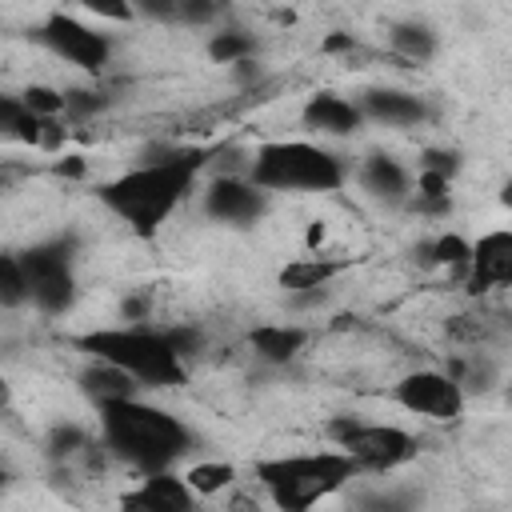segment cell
I'll use <instances>...</instances> for the list:
<instances>
[{"label": "cell", "mask_w": 512, "mask_h": 512, "mask_svg": "<svg viewBox=\"0 0 512 512\" xmlns=\"http://www.w3.org/2000/svg\"><path fill=\"white\" fill-rule=\"evenodd\" d=\"M24 300H32V288H28V272L20 256H0V304L20 308Z\"/></svg>", "instance_id": "44dd1931"}, {"label": "cell", "mask_w": 512, "mask_h": 512, "mask_svg": "<svg viewBox=\"0 0 512 512\" xmlns=\"http://www.w3.org/2000/svg\"><path fill=\"white\" fill-rule=\"evenodd\" d=\"M448 336L452 340H464V344H476V340L488 336V324L480 316H452L448 320Z\"/></svg>", "instance_id": "484cf974"}, {"label": "cell", "mask_w": 512, "mask_h": 512, "mask_svg": "<svg viewBox=\"0 0 512 512\" xmlns=\"http://www.w3.org/2000/svg\"><path fill=\"white\" fill-rule=\"evenodd\" d=\"M24 272H28V288H32V304L48 316L64 312L76 300V280L68 268V244H32L20 256Z\"/></svg>", "instance_id": "8992f818"}, {"label": "cell", "mask_w": 512, "mask_h": 512, "mask_svg": "<svg viewBox=\"0 0 512 512\" xmlns=\"http://www.w3.org/2000/svg\"><path fill=\"white\" fill-rule=\"evenodd\" d=\"M164 336L172 340V348H176L180 356H188V352H196V348H200V332H192V328H168Z\"/></svg>", "instance_id": "e575fe53"}, {"label": "cell", "mask_w": 512, "mask_h": 512, "mask_svg": "<svg viewBox=\"0 0 512 512\" xmlns=\"http://www.w3.org/2000/svg\"><path fill=\"white\" fill-rule=\"evenodd\" d=\"M420 168H432V172H444V176H452V172L460 168V156H456V152H444V148H424V156H420Z\"/></svg>", "instance_id": "d6a6232c"}, {"label": "cell", "mask_w": 512, "mask_h": 512, "mask_svg": "<svg viewBox=\"0 0 512 512\" xmlns=\"http://www.w3.org/2000/svg\"><path fill=\"white\" fill-rule=\"evenodd\" d=\"M64 140H68V128H64V120L60 116H44L40 120V152H60L64 148Z\"/></svg>", "instance_id": "83f0119b"}, {"label": "cell", "mask_w": 512, "mask_h": 512, "mask_svg": "<svg viewBox=\"0 0 512 512\" xmlns=\"http://www.w3.org/2000/svg\"><path fill=\"white\" fill-rule=\"evenodd\" d=\"M204 212L216 216V220H224V224H252L264 212V188L252 184V180L220 176L204 192Z\"/></svg>", "instance_id": "8fae6325"}, {"label": "cell", "mask_w": 512, "mask_h": 512, "mask_svg": "<svg viewBox=\"0 0 512 512\" xmlns=\"http://www.w3.org/2000/svg\"><path fill=\"white\" fill-rule=\"evenodd\" d=\"M184 480L192 484L196 496H216V492H224V488L236 480V468L224 464V460H200V464H192V468L184 472Z\"/></svg>", "instance_id": "ffe728a7"}, {"label": "cell", "mask_w": 512, "mask_h": 512, "mask_svg": "<svg viewBox=\"0 0 512 512\" xmlns=\"http://www.w3.org/2000/svg\"><path fill=\"white\" fill-rule=\"evenodd\" d=\"M100 432H104V444L136 464L140 472H160L168 468L176 456H184L188 448V428L164 412V408H152L136 396H120V400H104L100 404Z\"/></svg>", "instance_id": "7a4b0ae2"}, {"label": "cell", "mask_w": 512, "mask_h": 512, "mask_svg": "<svg viewBox=\"0 0 512 512\" xmlns=\"http://www.w3.org/2000/svg\"><path fill=\"white\" fill-rule=\"evenodd\" d=\"M252 48H256V40L248 32H220V36L208 40V56L216 64H236V60L252 56Z\"/></svg>", "instance_id": "603a6c76"}, {"label": "cell", "mask_w": 512, "mask_h": 512, "mask_svg": "<svg viewBox=\"0 0 512 512\" xmlns=\"http://www.w3.org/2000/svg\"><path fill=\"white\" fill-rule=\"evenodd\" d=\"M320 52H324V56H344V60L352 64V56H360V44H356L352 32H328V36L320 40Z\"/></svg>", "instance_id": "4316f807"}, {"label": "cell", "mask_w": 512, "mask_h": 512, "mask_svg": "<svg viewBox=\"0 0 512 512\" xmlns=\"http://www.w3.org/2000/svg\"><path fill=\"white\" fill-rule=\"evenodd\" d=\"M252 184H260L264 192H336L344 184V164L316 144L272 140L252 156Z\"/></svg>", "instance_id": "5b68a950"}, {"label": "cell", "mask_w": 512, "mask_h": 512, "mask_svg": "<svg viewBox=\"0 0 512 512\" xmlns=\"http://www.w3.org/2000/svg\"><path fill=\"white\" fill-rule=\"evenodd\" d=\"M448 184H452V176L432 172V168H420V176H416V196H424V200H440V196H448Z\"/></svg>", "instance_id": "f1b7e54d"}, {"label": "cell", "mask_w": 512, "mask_h": 512, "mask_svg": "<svg viewBox=\"0 0 512 512\" xmlns=\"http://www.w3.org/2000/svg\"><path fill=\"white\" fill-rule=\"evenodd\" d=\"M20 100H24L36 116H60V112L68 108V96H64V92H56V88H48V84H28Z\"/></svg>", "instance_id": "cb8c5ba5"}, {"label": "cell", "mask_w": 512, "mask_h": 512, "mask_svg": "<svg viewBox=\"0 0 512 512\" xmlns=\"http://www.w3.org/2000/svg\"><path fill=\"white\" fill-rule=\"evenodd\" d=\"M208 148H180V152H164L160 160H148L124 176H116L112 184L100 188V200L144 240H152L160 232V224L176 212V204L188 196L196 172L204 168Z\"/></svg>", "instance_id": "6da1fadb"}, {"label": "cell", "mask_w": 512, "mask_h": 512, "mask_svg": "<svg viewBox=\"0 0 512 512\" xmlns=\"http://www.w3.org/2000/svg\"><path fill=\"white\" fill-rule=\"evenodd\" d=\"M132 380H136L132 372H124V368H116V364H108V360H96V368H88V372L80 376V384H84V392L96 400V408H100L104 400L136 396V384H132Z\"/></svg>", "instance_id": "ac0fdd59"}, {"label": "cell", "mask_w": 512, "mask_h": 512, "mask_svg": "<svg viewBox=\"0 0 512 512\" xmlns=\"http://www.w3.org/2000/svg\"><path fill=\"white\" fill-rule=\"evenodd\" d=\"M36 36H40L56 56H64L68 64H76V68H84V72H100V68L108 64V52H112V44H108L104 32L80 24V20L64 16V12H52V16L36 28Z\"/></svg>", "instance_id": "52a82bcc"}, {"label": "cell", "mask_w": 512, "mask_h": 512, "mask_svg": "<svg viewBox=\"0 0 512 512\" xmlns=\"http://www.w3.org/2000/svg\"><path fill=\"white\" fill-rule=\"evenodd\" d=\"M48 448H52V456H72L76 448H88V440H84V432L80 428H56L52 432V440H48Z\"/></svg>", "instance_id": "f546056e"}, {"label": "cell", "mask_w": 512, "mask_h": 512, "mask_svg": "<svg viewBox=\"0 0 512 512\" xmlns=\"http://www.w3.org/2000/svg\"><path fill=\"white\" fill-rule=\"evenodd\" d=\"M432 260L444 264V268H452L456 276H468V268H472V244L460 232H444V236L432 240Z\"/></svg>", "instance_id": "7402d4cb"}, {"label": "cell", "mask_w": 512, "mask_h": 512, "mask_svg": "<svg viewBox=\"0 0 512 512\" xmlns=\"http://www.w3.org/2000/svg\"><path fill=\"white\" fill-rule=\"evenodd\" d=\"M64 96H68V108H64V112L76 116V120H80V116H92V112L104 108V96H96V92H64Z\"/></svg>", "instance_id": "1f68e13d"}, {"label": "cell", "mask_w": 512, "mask_h": 512, "mask_svg": "<svg viewBox=\"0 0 512 512\" xmlns=\"http://www.w3.org/2000/svg\"><path fill=\"white\" fill-rule=\"evenodd\" d=\"M360 184L380 196V200H404L408 192V172L392 160V156H368L364 168H360Z\"/></svg>", "instance_id": "e0dca14e"}, {"label": "cell", "mask_w": 512, "mask_h": 512, "mask_svg": "<svg viewBox=\"0 0 512 512\" xmlns=\"http://www.w3.org/2000/svg\"><path fill=\"white\" fill-rule=\"evenodd\" d=\"M192 484L184 476H172L168 468L148 472L140 488L124 492V508H144V512H188L192 508Z\"/></svg>", "instance_id": "7c38bea8"}, {"label": "cell", "mask_w": 512, "mask_h": 512, "mask_svg": "<svg viewBox=\"0 0 512 512\" xmlns=\"http://www.w3.org/2000/svg\"><path fill=\"white\" fill-rule=\"evenodd\" d=\"M340 448L360 464V468H372V472H388L404 460L416 456V440L404 432V428H392V424H356Z\"/></svg>", "instance_id": "9c48e42d"}, {"label": "cell", "mask_w": 512, "mask_h": 512, "mask_svg": "<svg viewBox=\"0 0 512 512\" xmlns=\"http://www.w3.org/2000/svg\"><path fill=\"white\" fill-rule=\"evenodd\" d=\"M412 208L424 212V216H448V212H452V196H440V200H424V196H416Z\"/></svg>", "instance_id": "d590c367"}, {"label": "cell", "mask_w": 512, "mask_h": 512, "mask_svg": "<svg viewBox=\"0 0 512 512\" xmlns=\"http://www.w3.org/2000/svg\"><path fill=\"white\" fill-rule=\"evenodd\" d=\"M132 4H136V12H144L152 20H164V24L180 20V0H132Z\"/></svg>", "instance_id": "4dcf8cb0"}, {"label": "cell", "mask_w": 512, "mask_h": 512, "mask_svg": "<svg viewBox=\"0 0 512 512\" xmlns=\"http://www.w3.org/2000/svg\"><path fill=\"white\" fill-rule=\"evenodd\" d=\"M92 16L100 20H112V24H132L136 20V4L132 0H80Z\"/></svg>", "instance_id": "d4e9b609"}, {"label": "cell", "mask_w": 512, "mask_h": 512, "mask_svg": "<svg viewBox=\"0 0 512 512\" xmlns=\"http://www.w3.org/2000/svg\"><path fill=\"white\" fill-rule=\"evenodd\" d=\"M304 124L316 128V132H328V136H352L364 120V108L360 104H348L344 96L336 92H316L308 104H304Z\"/></svg>", "instance_id": "4fadbf2b"}, {"label": "cell", "mask_w": 512, "mask_h": 512, "mask_svg": "<svg viewBox=\"0 0 512 512\" xmlns=\"http://www.w3.org/2000/svg\"><path fill=\"white\" fill-rule=\"evenodd\" d=\"M248 340H252L256 356H264L268 364H288L308 344V332L296 324H260V328H252Z\"/></svg>", "instance_id": "9a60e30c"}, {"label": "cell", "mask_w": 512, "mask_h": 512, "mask_svg": "<svg viewBox=\"0 0 512 512\" xmlns=\"http://www.w3.org/2000/svg\"><path fill=\"white\" fill-rule=\"evenodd\" d=\"M80 352H92L96 360H108L124 372H132L140 384L152 388H176L184 384V364L180 352L172 348V340L164 332H148V328H96L72 340Z\"/></svg>", "instance_id": "277c9868"}, {"label": "cell", "mask_w": 512, "mask_h": 512, "mask_svg": "<svg viewBox=\"0 0 512 512\" xmlns=\"http://www.w3.org/2000/svg\"><path fill=\"white\" fill-rule=\"evenodd\" d=\"M500 204H504V208H512V180L500 188Z\"/></svg>", "instance_id": "ab89813d"}, {"label": "cell", "mask_w": 512, "mask_h": 512, "mask_svg": "<svg viewBox=\"0 0 512 512\" xmlns=\"http://www.w3.org/2000/svg\"><path fill=\"white\" fill-rule=\"evenodd\" d=\"M320 240H324V224H312V228H308V248H316Z\"/></svg>", "instance_id": "f35d334b"}, {"label": "cell", "mask_w": 512, "mask_h": 512, "mask_svg": "<svg viewBox=\"0 0 512 512\" xmlns=\"http://www.w3.org/2000/svg\"><path fill=\"white\" fill-rule=\"evenodd\" d=\"M56 172L68 176V180H80V176L88 172V164H84V156H64V160L56 164Z\"/></svg>", "instance_id": "8d00e7d4"}, {"label": "cell", "mask_w": 512, "mask_h": 512, "mask_svg": "<svg viewBox=\"0 0 512 512\" xmlns=\"http://www.w3.org/2000/svg\"><path fill=\"white\" fill-rule=\"evenodd\" d=\"M216 4H232V0H216Z\"/></svg>", "instance_id": "60d3db41"}, {"label": "cell", "mask_w": 512, "mask_h": 512, "mask_svg": "<svg viewBox=\"0 0 512 512\" xmlns=\"http://www.w3.org/2000/svg\"><path fill=\"white\" fill-rule=\"evenodd\" d=\"M396 404L428 416V420H456L464 412V392L460 380H452L448 372H408L396 388H392Z\"/></svg>", "instance_id": "ba28073f"}, {"label": "cell", "mask_w": 512, "mask_h": 512, "mask_svg": "<svg viewBox=\"0 0 512 512\" xmlns=\"http://www.w3.org/2000/svg\"><path fill=\"white\" fill-rule=\"evenodd\" d=\"M216 0H180V20L184 24H208L216 16Z\"/></svg>", "instance_id": "836d02e7"}, {"label": "cell", "mask_w": 512, "mask_h": 512, "mask_svg": "<svg viewBox=\"0 0 512 512\" xmlns=\"http://www.w3.org/2000/svg\"><path fill=\"white\" fill-rule=\"evenodd\" d=\"M360 472V464L340 452H308V456H276L256 464V480L268 488L272 504L284 512H304L340 484H348Z\"/></svg>", "instance_id": "3957f363"}, {"label": "cell", "mask_w": 512, "mask_h": 512, "mask_svg": "<svg viewBox=\"0 0 512 512\" xmlns=\"http://www.w3.org/2000/svg\"><path fill=\"white\" fill-rule=\"evenodd\" d=\"M388 44H392V60L400 68H416L436 56V36L424 24H392Z\"/></svg>", "instance_id": "2e32d148"}, {"label": "cell", "mask_w": 512, "mask_h": 512, "mask_svg": "<svg viewBox=\"0 0 512 512\" xmlns=\"http://www.w3.org/2000/svg\"><path fill=\"white\" fill-rule=\"evenodd\" d=\"M472 296H484L488 288H508L512 284V228L484 232L472 244V268L464 276Z\"/></svg>", "instance_id": "30bf717a"}, {"label": "cell", "mask_w": 512, "mask_h": 512, "mask_svg": "<svg viewBox=\"0 0 512 512\" xmlns=\"http://www.w3.org/2000/svg\"><path fill=\"white\" fill-rule=\"evenodd\" d=\"M340 268H344L340 260L312 256V260H292V264H284L276 280H280V288H288V292H304V288H324Z\"/></svg>", "instance_id": "d6986e66"}, {"label": "cell", "mask_w": 512, "mask_h": 512, "mask_svg": "<svg viewBox=\"0 0 512 512\" xmlns=\"http://www.w3.org/2000/svg\"><path fill=\"white\" fill-rule=\"evenodd\" d=\"M360 108H364V116H372V120H380V124H396V128H408V124L424 120V104H420L412 92H396V88L364 92Z\"/></svg>", "instance_id": "5bb4252c"}, {"label": "cell", "mask_w": 512, "mask_h": 512, "mask_svg": "<svg viewBox=\"0 0 512 512\" xmlns=\"http://www.w3.org/2000/svg\"><path fill=\"white\" fill-rule=\"evenodd\" d=\"M232 72H236V80H252V76H260V68H256V60H252V56L236 60V64H232Z\"/></svg>", "instance_id": "74e56055"}]
</instances>
